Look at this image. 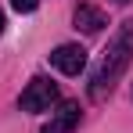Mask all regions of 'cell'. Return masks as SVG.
I'll return each mask as SVG.
<instances>
[{
	"mask_svg": "<svg viewBox=\"0 0 133 133\" xmlns=\"http://www.w3.org/2000/svg\"><path fill=\"white\" fill-rule=\"evenodd\" d=\"M130 58H133V22H122L119 32L111 36V43H108V50H104L97 72H94V79H90V97H94V101H101L104 94H111L115 79L122 76V68L130 65Z\"/></svg>",
	"mask_w": 133,
	"mask_h": 133,
	"instance_id": "obj_1",
	"label": "cell"
},
{
	"mask_svg": "<svg viewBox=\"0 0 133 133\" xmlns=\"http://www.w3.org/2000/svg\"><path fill=\"white\" fill-rule=\"evenodd\" d=\"M22 111H50L58 104V83H50L47 76H36L29 79V87L22 90Z\"/></svg>",
	"mask_w": 133,
	"mask_h": 133,
	"instance_id": "obj_2",
	"label": "cell"
},
{
	"mask_svg": "<svg viewBox=\"0 0 133 133\" xmlns=\"http://www.w3.org/2000/svg\"><path fill=\"white\" fill-rule=\"evenodd\" d=\"M79 126V104L76 101H65L61 108H58V119H54V126H50V133H68Z\"/></svg>",
	"mask_w": 133,
	"mask_h": 133,
	"instance_id": "obj_5",
	"label": "cell"
},
{
	"mask_svg": "<svg viewBox=\"0 0 133 133\" xmlns=\"http://www.w3.org/2000/svg\"><path fill=\"white\" fill-rule=\"evenodd\" d=\"M4 29H7V22H4V11H0V36H4Z\"/></svg>",
	"mask_w": 133,
	"mask_h": 133,
	"instance_id": "obj_7",
	"label": "cell"
},
{
	"mask_svg": "<svg viewBox=\"0 0 133 133\" xmlns=\"http://www.w3.org/2000/svg\"><path fill=\"white\" fill-rule=\"evenodd\" d=\"M50 65L58 68V72H65V76H79V72L87 68V50L79 43H61L50 54Z\"/></svg>",
	"mask_w": 133,
	"mask_h": 133,
	"instance_id": "obj_3",
	"label": "cell"
},
{
	"mask_svg": "<svg viewBox=\"0 0 133 133\" xmlns=\"http://www.w3.org/2000/svg\"><path fill=\"white\" fill-rule=\"evenodd\" d=\"M11 7H15L18 15H29V11H36V7H40V0H11Z\"/></svg>",
	"mask_w": 133,
	"mask_h": 133,
	"instance_id": "obj_6",
	"label": "cell"
},
{
	"mask_svg": "<svg viewBox=\"0 0 133 133\" xmlns=\"http://www.w3.org/2000/svg\"><path fill=\"white\" fill-rule=\"evenodd\" d=\"M72 22H76V29H83L87 36H94V32H101V29L108 25V18H104L101 7H94V4H79L76 15H72Z\"/></svg>",
	"mask_w": 133,
	"mask_h": 133,
	"instance_id": "obj_4",
	"label": "cell"
}]
</instances>
